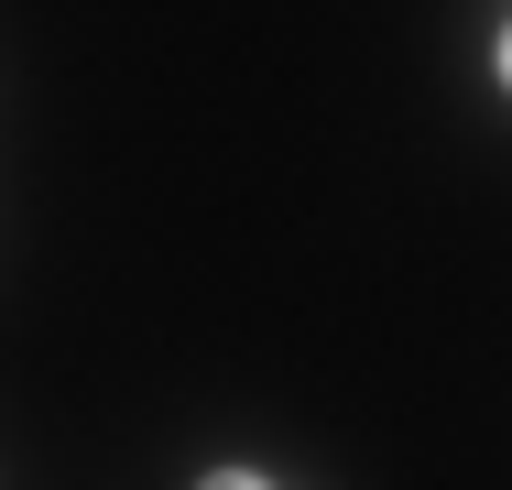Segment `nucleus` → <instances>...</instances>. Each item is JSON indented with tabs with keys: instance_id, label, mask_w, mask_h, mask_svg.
Wrapping results in <instances>:
<instances>
[{
	"instance_id": "1",
	"label": "nucleus",
	"mask_w": 512,
	"mask_h": 490,
	"mask_svg": "<svg viewBox=\"0 0 512 490\" xmlns=\"http://www.w3.org/2000/svg\"><path fill=\"white\" fill-rule=\"evenodd\" d=\"M197 490H273V480H251V469H218V480H197Z\"/></svg>"
},
{
	"instance_id": "2",
	"label": "nucleus",
	"mask_w": 512,
	"mask_h": 490,
	"mask_svg": "<svg viewBox=\"0 0 512 490\" xmlns=\"http://www.w3.org/2000/svg\"><path fill=\"white\" fill-rule=\"evenodd\" d=\"M502 77H512V33H502Z\"/></svg>"
}]
</instances>
